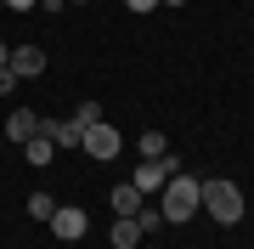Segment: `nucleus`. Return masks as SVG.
Instances as JSON below:
<instances>
[{"instance_id":"nucleus-1","label":"nucleus","mask_w":254,"mask_h":249,"mask_svg":"<svg viewBox=\"0 0 254 249\" xmlns=\"http://www.w3.org/2000/svg\"><path fill=\"white\" fill-rule=\"evenodd\" d=\"M158 210H164V221H175V227L192 221V215L203 210V181L187 175V170H175L170 181H164V204H158Z\"/></svg>"},{"instance_id":"nucleus-2","label":"nucleus","mask_w":254,"mask_h":249,"mask_svg":"<svg viewBox=\"0 0 254 249\" xmlns=\"http://www.w3.org/2000/svg\"><path fill=\"white\" fill-rule=\"evenodd\" d=\"M203 210L215 215L220 227H237V221H243V187H232V181H203Z\"/></svg>"},{"instance_id":"nucleus-3","label":"nucleus","mask_w":254,"mask_h":249,"mask_svg":"<svg viewBox=\"0 0 254 249\" xmlns=\"http://www.w3.org/2000/svg\"><path fill=\"white\" fill-rule=\"evenodd\" d=\"M175 170H181V159H170V153H164V159H147V165L136 170V193H141V198H147V193H164V181H170Z\"/></svg>"},{"instance_id":"nucleus-4","label":"nucleus","mask_w":254,"mask_h":249,"mask_svg":"<svg viewBox=\"0 0 254 249\" xmlns=\"http://www.w3.org/2000/svg\"><path fill=\"white\" fill-rule=\"evenodd\" d=\"M46 227H51L63 244H79V238H85V227H91V215H85V210H73V204H57V215H51Z\"/></svg>"},{"instance_id":"nucleus-5","label":"nucleus","mask_w":254,"mask_h":249,"mask_svg":"<svg viewBox=\"0 0 254 249\" xmlns=\"http://www.w3.org/2000/svg\"><path fill=\"white\" fill-rule=\"evenodd\" d=\"M79 148L91 153V159H119V148H125V136H119L113 125H91V130H85V142H79Z\"/></svg>"},{"instance_id":"nucleus-6","label":"nucleus","mask_w":254,"mask_h":249,"mask_svg":"<svg viewBox=\"0 0 254 249\" xmlns=\"http://www.w3.org/2000/svg\"><path fill=\"white\" fill-rule=\"evenodd\" d=\"M6 136H11V142H34V136H46V119H40L34 108H17V113L6 119Z\"/></svg>"},{"instance_id":"nucleus-7","label":"nucleus","mask_w":254,"mask_h":249,"mask_svg":"<svg viewBox=\"0 0 254 249\" xmlns=\"http://www.w3.org/2000/svg\"><path fill=\"white\" fill-rule=\"evenodd\" d=\"M6 68H11L17 80H34V74H46V51H40V46H17Z\"/></svg>"},{"instance_id":"nucleus-8","label":"nucleus","mask_w":254,"mask_h":249,"mask_svg":"<svg viewBox=\"0 0 254 249\" xmlns=\"http://www.w3.org/2000/svg\"><path fill=\"white\" fill-rule=\"evenodd\" d=\"M46 136H51V148H79L85 130L73 125V119H51V125H46Z\"/></svg>"},{"instance_id":"nucleus-9","label":"nucleus","mask_w":254,"mask_h":249,"mask_svg":"<svg viewBox=\"0 0 254 249\" xmlns=\"http://www.w3.org/2000/svg\"><path fill=\"white\" fill-rule=\"evenodd\" d=\"M108 238H113V249H136V244H141V227H136V215H119Z\"/></svg>"},{"instance_id":"nucleus-10","label":"nucleus","mask_w":254,"mask_h":249,"mask_svg":"<svg viewBox=\"0 0 254 249\" xmlns=\"http://www.w3.org/2000/svg\"><path fill=\"white\" fill-rule=\"evenodd\" d=\"M113 215H141V193L136 187H113Z\"/></svg>"},{"instance_id":"nucleus-11","label":"nucleus","mask_w":254,"mask_h":249,"mask_svg":"<svg viewBox=\"0 0 254 249\" xmlns=\"http://www.w3.org/2000/svg\"><path fill=\"white\" fill-rule=\"evenodd\" d=\"M23 153H28V165H51V136H34V142H23Z\"/></svg>"},{"instance_id":"nucleus-12","label":"nucleus","mask_w":254,"mask_h":249,"mask_svg":"<svg viewBox=\"0 0 254 249\" xmlns=\"http://www.w3.org/2000/svg\"><path fill=\"white\" fill-rule=\"evenodd\" d=\"M164 153H170L164 130H141V159H164Z\"/></svg>"},{"instance_id":"nucleus-13","label":"nucleus","mask_w":254,"mask_h":249,"mask_svg":"<svg viewBox=\"0 0 254 249\" xmlns=\"http://www.w3.org/2000/svg\"><path fill=\"white\" fill-rule=\"evenodd\" d=\"M28 215H34V221H51V215H57L51 193H34V198H28Z\"/></svg>"},{"instance_id":"nucleus-14","label":"nucleus","mask_w":254,"mask_h":249,"mask_svg":"<svg viewBox=\"0 0 254 249\" xmlns=\"http://www.w3.org/2000/svg\"><path fill=\"white\" fill-rule=\"evenodd\" d=\"M73 125H79V130H91V125H102V108H96V102H85V108L73 113Z\"/></svg>"},{"instance_id":"nucleus-15","label":"nucleus","mask_w":254,"mask_h":249,"mask_svg":"<svg viewBox=\"0 0 254 249\" xmlns=\"http://www.w3.org/2000/svg\"><path fill=\"white\" fill-rule=\"evenodd\" d=\"M136 227H141V232H153V227H164V210H147V204H141V215H136Z\"/></svg>"},{"instance_id":"nucleus-16","label":"nucleus","mask_w":254,"mask_h":249,"mask_svg":"<svg viewBox=\"0 0 254 249\" xmlns=\"http://www.w3.org/2000/svg\"><path fill=\"white\" fill-rule=\"evenodd\" d=\"M6 91H17V74H11V68H0V96Z\"/></svg>"},{"instance_id":"nucleus-17","label":"nucleus","mask_w":254,"mask_h":249,"mask_svg":"<svg viewBox=\"0 0 254 249\" xmlns=\"http://www.w3.org/2000/svg\"><path fill=\"white\" fill-rule=\"evenodd\" d=\"M125 6H130V11H136V17H141V11H153L158 0H125Z\"/></svg>"},{"instance_id":"nucleus-18","label":"nucleus","mask_w":254,"mask_h":249,"mask_svg":"<svg viewBox=\"0 0 254 249\" xmlns=\"http://www.w3.org/2000/svg\"><path fill=\"white\" fill-rule=\"evenodd\" d=\"M40 0H6V11H34Z\"/></svg>"},{"instance_id":"nucleus-19","label":"nucleus","mask_w":254,"mask_h":249,"mask_svg":"<svg viewBox=\"0 0 254 249\" xmlns=\"http://www.w3.org/2000/svg\"><path fill=\"white\" fill-rule=\"evenodd\" d=\"M11 63V46H6V40H0V68H6Z\"/></svg>"},{"instance_id":"nucleus-20","label":"nucleus","mask_w":254,"mask_h":249,"mask_svg":"<svg viewBox=\"0 0 254 249\" xmlns=\"http://www.w3.org/2000/svg\"><path fill=\"white\" fill-rule=\"evenodd\" d=\"M164 6H187V0H164Z\"/></svg>"},{"instance_id":"nucleus-21","label":"nucleus","mask_w":254,"mask_h":249,"mask_svg":"<svg viewBox=\"0 0 254 249\" xmlns=\"http://www.w3.org/2000/svg\"><path fill=\"white\" fill-rule=\"evenodd\" d=\"M68 6H73V0H68Z\"/></svg>"}]
</instances>
